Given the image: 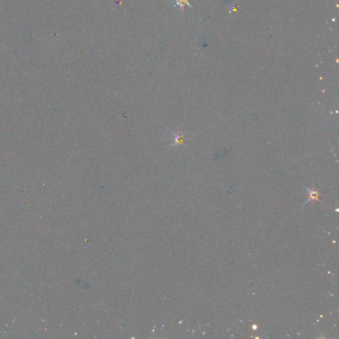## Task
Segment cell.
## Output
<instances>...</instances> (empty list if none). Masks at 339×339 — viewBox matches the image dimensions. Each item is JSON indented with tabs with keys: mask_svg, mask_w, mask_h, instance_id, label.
Segmentation results:
<instances>
[{
	"mask_svg": "<svg viewBox=\"0 0 339 339\" xmlns=\"http://www.w3.org/2000/svg\"><path fill=\"white\" fill-rule=\"evenodd\" d=\"M184 5H188L189 7L192 8V6L189 4V0H176V5L175 6H179L180 8H183Z\"/></svg>",
	"mask_w": 339,
	"mask_h": 339,
	"instance_id": "1",
	"label": "cell"
}]
</instances>
